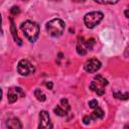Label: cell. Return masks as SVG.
<instances>
[{"label":"cell","instance_id":"6da1fadb","mask_svg":"<svg viewBox=\"0 0 129 129\" xmlns=\"http://www.w3.org/2000/svg\"><path fill=\"white\" fill-rule=\"evenodd\" d=\"M21 30L23 31L25 37L30 41L34 42L39 35V26L36 22L31 20H26L21 24Z\"/></svg>","mask_w":129,"mask_h":129},{"label":"cell","instance_id":"7a4b0ae2","mask_svg":"<svg viewBox=\"0 0 129 129\" xmlns=\"http://www.w3.org/2000/svg\"><path fill=\"white\" fill-rule=\"evenodd\" d=\"M64 27H66L64 21L59 18L51 19L46 23V31L52 37L60 36L64 31Z\"/></svg>","mask_w":129,"mask_h":129},{"label":"cell","instance_id":"3957f363","mask_svg":"<svg viewBox=\"0 0 129 129\" xmlns=\"http://www.w3.org/2000/svg\"><path fill=\"white\" fill-rule=\"evenodd\" d=\"M103 17H104V14L101 11H92L85 15L84 22L88 28L92 29L102 21Z\"/></svg>","mask_w":129,"mask_h":129},{"label":"cell","instance_id":"277c9868","mask_svg":"<svg viewBox=\"0 0 129 129\" xmlns=\"http://www.w3.org/2000/svg\"><path fill=\"white\" fill-rule=\"evenodd\" d=\"M107 85H108V81L101 75H97L90 84V89L95 93H97V95L102 96L105 93V87Z\"/></svg>","mask_w":129,"mask_h":129},{"label":"cell","instance_id":"5b68a950","mask_svg":"<svg viewBox=\"0 0 129 129\" xmlns=\"http://www.w3.org/2000/svg\"><path fill=\"white\" fill-rule=\"evenodd\" d=\"M95 43H96V41L94 38L85 39L84 37H79L78 42H77V52L81 55H84L89 50H91L93 48Z\"/></svg>","mask_w":129,"mask_h":129},{"label":"cell","instance_id":"8992f818","mask_svg":"<svg viewBox=\"0 0 129 129\" xmlns=\"http://www.w3.org/2000/svg\"><path fill=\"white\" fill-rule=\"evenodd\" d=\"M35 71L34 66L27 59H21L19 60L17 64V72L21 76H29L33 74Z\"/></svg>","mask_w":129,"mask_h":129},{"label":"cell","instance_id":"52a82bcc","mask_svg":"<svg viewBox=\"0 0 129 129\" xmlns=\"http://www.w3.org/2000/svg\"><path fill=\"white\" fill-rule=\"evenodd\" d=\"M39 129H49L52 128V123L50 121V117L47 111L42 110L39 112Z\"/></svg>","mask_w":129,"mask_h":129},{"label":"cell","instance_id":"ba28073f","mask_svg":"<svg viewBox=\"0 0 129 129\" xmlns=\"http://www.w3.org/2000/svg\"><path fill=\"white\" fill-rule=\"evenodd\" d=\"M24 92L22 91L21 88L19 87H13V88H10L8 90V93H7V98H8V102L10 104H13L15 103L19 97H24Z\"/></svg>","mask_w":129,"mask_h":129},{"label":"cell","instance_id":"9c48e42d","mask_svg":"<svg viewBox=\"0 0 129 129\" xmlns=\"http://www.w3.org/2000/svg\"><path fill=\"white\" fill-rule=\"evenodd\" d=\"M70 110H71V105H70L68 99H61L60 102H59V105H57V106L53 109L54 113H55L57 116H60V117L66 116Z\"/></svg>","mask_w":129,"mask_h":129},{"label":"cell","instance_id":"30bf717a","mask_svg":"<svg viewBox=\"0 0 129 129\" xmlns=\"http://www.w3.org/2000/svg\"><path fill=\"white\" fill-rule=\"evenodd\" d=\"M101 68V61L97 58H90L88 59L86 62H85V66H84V69L87 73H96L100 70Z\"/></svg>","mask_w":129,"mask_h":129},{"label":"cell","instance_id":"8fae6325","mask_svg":"<svg viewBox=\"0 0 129 129\" xmlns=\"http://www.w3.org/2000/svg\"><path fill=\"white\" fill-rule=\"evenodd\" d=\"M6 126L8 128H12V129H17V128H22V124L19 121V119L17 118H10L7 120L6 122Z\"/></svg>","mask_w":129,"mask_h":129},{"label":"cell","instance_id":"7c38bea8","mask_svg":"<svg viewBox=\"0 0 129 129\" xmlns=\"http://www.w3.org/2000/svg\"><path fill=\"white\" fill-rule=\"evenodd\" d=\"M92 116H93L94 120H97V119H103L104 116H105V113H104V111H103L100 107H97V108L94 109V112H93Z\"/></svg>","mask_w":129,"mask_h":129},{"label":"cell","instance_id":"4fadbf2b","mask_svg":"<svg viewBox=\"0 0 129 129\" xmlns=\"http://www.w3.org/2000/svg\"><path fill=\"white\" fill-rule=\"evenodd\" d=\"M34 96H35V98H36L39 102H44V101L46 100L45 94H44L40 89H36V90L34 91Z\"/></svg>","mask_w":129,"mask_h":129},{"label":"cell","instance_id":"5bb4252c","mask_svg":"<svg viewBox=\"0 0 129 129\" xmlns=\"http://www.w3.org/2000/svg\"><path fill=\"white\" fill-rule=\"evenodd\" d=\"M10 21H11V33H12V35H13V37H14L15 41H17V42H18V44H21L22 42L20 41V38H19V37H18V35H17V30L15 29L14 22H13L12 18H10Z\"/></svg>","mask_w":129,"mask_h":129},{"label":"cell","instance_id":"9a60e30c","mask_svg":"<svg viewBox=\"0 0 129 129\" xmlns=\"http://www.w3.org/2000/svg\"><path fill=\"white\" fill-rule=\"evenodd\" d=\"M114 96H115V98L121 99V100H127V99H129V93L128 92H126L124 94H122L120 92H114Z\"/></svg>","mask_w":129,"mask_h":129},{"label":"cell","instance_id":"2e32d148","mask_svg":"<svg viewBox=\"0 0 129 129\" xmlns=\"http://www.w3.org/2000/svg\"><path fill=\"white\" fill-rule=\"evenodd\" d=\"M99 4H116L120 0H94Z\"/></svg>","mask_w":129,"mask_h":129},{"label":"cell","instance_id":"e0dca14e","mask_svg":"<svg viewBox=\"0 0 129 129\" xmlns=\"http://www.w3.org/2000/svg\"><path fill=\"white\" fill-rule=\"evenodd\" d=\"M91 121H95L92 115H86V116H84V118H83V122H84V124L88 125V124L91 123Z\"/></svg>","mask_w":129,"mask_h":129},{"label":"cell","instance_id":"ac0fdd59","mask_svg":"<svg viewBox=\"0 0 129 129\" xmlns=\"http://www.w3.org/2000/svg\"><path fill=\"white\" fill-rule=\"evenodd\" d=\"M89 106H90V108H92V109L97 108V107H98V102H97V100H91V101L89 102Z\"/></svg>","mask_w":129,"mask_h":129},{"label":"cell","instance_id":"d6986e66","mask_svg":"<svg viewBox=\"0 0 129 129\" xmlns=\"http://www.w3.org/2000/svg\"><path fill=\"white\" fill-rule=\"evenodd\" d=\"M10 12H11V14L16 15V14H18V13L20 12V9H19L17 6H13V7L10 9Z\"/></svg>","mask_w":129,"mask_h":129},{"label":"cell","instance_id":"ffe728a7","mask_svg":"<svg viewBox=\"0 0 129 129\" xmlns=\"http://www.w3.org/2000/svg\"><path fill=\"white\" fill-rule=\"evenodd\" d=\"M124 56H126V57H128V56H129V46L125 49V51H124Z\"/></svg>","mask_w":129,"mask_h":129},{"label":"cell","instance_id":"44dd1931","mask_svg":"<svg viewBox=\"0 0 129 129\" xmlns=\"http://www.w3.org/2000/svg\"><path fill=\"white\" fill-rule=\"evenodd\" d=\"M45 85H46V87H47L49 90H51V89H52V83H50V82H49V83H46Z\"/></svg>","mask_w":129,"mask_h":129},{"label":"cell","instance_id":"7402d4cb","mask_svg":"<svg viewBox=\"0 0 129 129\" xmlns=\"http://www.w3.org/2000/svg\"><path fill=\"white\" fill-rule=\"evenodd\" d=\"M124 14H125V16H126L127 18H129V9H126V10L124 11Z\"/></svg>","mask_w":129,"mask_h":129}]
</instances>
